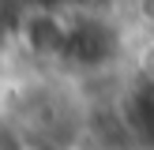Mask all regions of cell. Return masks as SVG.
I'll use <instances>...</instances> for the list:
<instances>
[{"label":"cell","mask_w":154,"mask_h":150,"mask_svg":"<svg viewBox=\"0 0 154 150\" xmlns=\"http://www.w3.org/2000/svg\"><path fill=\"white\" fill-rule=\"evenodd\" d=\"M68 22L64 8L53 4H23L11 26V56H19L26 68L60 71V60L68 49Z\"/></svg>","instance_id":"6da1fadb"}]
</instances>
